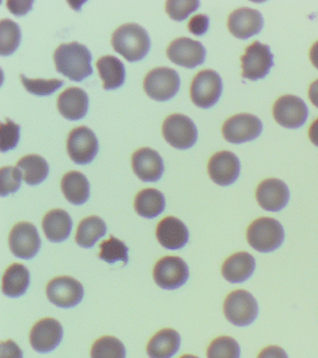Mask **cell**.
<instances>
[{"instance_id": "obj_16", "label": "cell", "mask_w": 318, "mask_h": 358, "mask_svg": "<svg viewBox=\"0 0 318 358\" xmlns=\"http://www.w3.org/2000/svg\"><path fill=\"white\" fill-rule=\"evenodd\" d=\"M64 330L57 319L47 317L37 322L30 332L32 348L41 354L57 349L62 341Z\"/></svg>"}, {"instance_id": "obj_5", "label": "cell", "mask_w": 318, "mask_h": 358, "mask_svg": "<svg viewBox=\"0 0 318 358\" xmlns=\"http://www.w3.org/2000/svg\"><path fill=\"white\" fill-rule=\"evenodd\" d=\"M143 86L145 92L153 99L168 100L174 96L180 89V75L170 67H156L147 73L144 78Z\"/></svg>"}, {"instance_id": "obj_14", "label": "cell", "mask_w": 318, "mask_h": 358, "mask_svg": "<svg viewBox=\"0 0 318 358\" xmlns=\"http://www.w3.org/2000/svg\"><path fill=\"white\" fill-rule=\"evenodd\" d=\"M276 122L286 128H298L304 124L308 117V108L300 97L284 95L276 100L273 108Z\"/></svg>"}, {"instance_id": "obj_42", "label": "cell", "mask_w": 318, "mask_h": 358, "mask_svg": "<svg viewBox=\"0 0 318 358\" xmlns=\"http://www.w3.org/2000/svg\"><path fill=\"white\" fill-rule=\"evenodd\" d=\"M33 1L29 0H9L7 2L8 8L15 15H24L27 11L31 10Z\"/></svg>"}, {"instance_id": "obj_26", "label": "cell", "mask_w": 318, "mask_h": 358, "mask_svg": "<svg viewBox=\"0 0 318 358\" xmlns=\"http://www.w3.org/2000/svg\"><path fill=\"white\" fill-rule=\"evenodd\" d=\"M61 189L66 200L80 206L85 203L90 196V184L87 178L78 171H71L64 175Z\"/></svg>"}, {"instance_id": "obj_2", "label": "cell", "mask_w": 318, "mask_h": 358, "mask_svg": "<svg viewBox=\"0 0 318 358\" xmlns=\"http://www.w3.org/2000/svg\"><path fill=\"white\" fill-rule=\"evenodd\" d=\"M111 44L114 50L127 60L138 61L149 52L150 38L149 33L141 25L127 22L114 31Z\"/></svg>"}, {"instance_id": "obj_24", "label": "cell", "mask_w": 318, "mask_h": 358, "mask_svg": "<svg viewBox=\"0 0 318 358\" xmlns=\"http://www.w3.org/2000/svg\"><path fill=\"white\" fill-rule=\"evenodd\" d=\"M43 229L47 239L54 243L68 239L72 229V220L68 212L52 209L43 217Z\"/></svg>"}, {"instance_id": "obj_1", "label": "cell", "mask_w": 318, "mask_h": 358, "mask_svg": "<svg viewBox=\"0 0 318 358\" xmlns=\"http://www.w3.org/2000/svg\"><path fill=\"white\" fill-rule=\"evenodd\" d=\"M92 58L88 48L77 41L60 44L54 53L57 71L76 81L93 74Z\"/></svg>"}, {"instance_id": "obj_6", "label": "cell", "mask_w": 318, "mask_h": 358, "mask_svg": "<svg viewBox=\"0 0 318 358\" xmlns=\"http://www.w3.org/2000/svg\"><path fill=\"white\" fill-rule=\"evenodd\" d=\"M164 139L174 148L186 150L196 142L198 131L196 125L186 115L175 113L169 115L163 123Z\"/></svg>"}, {"instance_id": "obj_44", "label": "cell", "mask_w": 318, "mask_h": 358, "mask_svg": "<svg viewBox=\"0 0 318 358\" xmlns=\"http://www.w3.org/2000/svg\"><path fill=\"white\" fill-rule=\"evenodd\" d=\"M308 95L311 102L318 108V80L314 81L310 86Z\"/></svg>"}, {"instance_id": "obj_37", "label": "cell", "mask_w": 318, "mask_h": 358, "mask_svg": "<svg viewBox=\"0 0 318 358\" xmlns=\"http://www.w3.org/2000/svg\"><path fill=\"white\" fill-rule=\"evenodd\" d=\"M22 173L18 167L5 166L0 170V182H1L2 197L17 192L21 186Z\"/></svg>"}, {"instance_id": "obj_36", "label": "cell", "mask_w": 318, "mask_h": 358, "mask_svg": "<svg viewBox=\"0 0 318 358\" xmlns=\"http://www.w3.org/2000/svg\"><path fill=\"white\" fill-rule=\"evenodd\" d=\"M22 83L27 92L36 95H49L57 91L58 88L64 85V80L59 78H51V80H43V78H27L24 74L20 75Z\"/></svg>"}, {"instance_id": "obj_8", "label": "cell", "mask_w": 318, "mask_h": 358, "mask_svg": "<svg viewBox=\"0 0 318 358\" xmlns=\"http://www.w3.org/2000/svg\"><path fill=\"white\" fill-rule=\"evenodd\" d=\"M153 277L163 289H177L189 278L188 265L180 257H164L156 263Z\"/></svg>"}, {"instance_id": "obj_40", "label": "cell", "mask_w": 318, "mask_h": 358, "mask_svg": "<svg viewBox=\"0 0 318 358\" xmlns=\"http://www.w3.org/2000/svg\"><path fill=\"white\" fill-rule=\"evenodd\" d=\"M209 18L206 14H197L192 16L189 21V30L196 36H202L208 31Z\"/></svg>"}, {"instance_id": "obj_23", "label": "cell", "mask_w": 318, "mask_h": 358, "mask_svg": "<svg viewBox=\"0 0 318 358\" xmlns=\"http://www.w3.org/2000/svg\"><path fill=\"white\" fill-rule=\"evenodd\" d=\"M255 259L247 252H239L228 257L223 263V277L231 284L247 281L255 271Z\"/></svg>"}, {"instance_id": "obj_10", "label": "cell", "mask_w": 318, "mask_h": 358, "mask_svg": "<svg viewBox=\"0 0 318 358\" xmlns=\"http://www.w3.org/2000/svg\"><path fill=\"white\" fill-rule=\"evenodd\" d=\"M261 120L252 114H237L231 117L223 124L222 134L228 142L233 144L251 141L261 134Z\"/></svg>"}, {"instance_id": "obj_18", "label": "cell", "mask_w": 318, "mask_h": 358, "mask_svg": "<svg viewBox=\"0 0 318 358\" xmlns=\"http://www.w3.org/2000/svg\"><path fill=\"white\" fill-rule=\"evenodd\" d=\"M256 198L264 210L278 212L286 207L289 200V187L280 179H265L256 189Z\"/></svg>"}, {"instance_id": "obj_46", "label": "cell", "mask_w": 318, "mask_h": 358, "mask_svg": "<svg viewBox=\"0 0 318 358\" xmlns=\"http://www.w3.org/2000/svg\"><path fill=\"white\" fill-rule=\"evenodd\" d=\"M309 56L312 64L318 69V41L312 45L311 50H310Z\"/></svg>"}, {"instance_id": "obj_15", "label": "cell", "mask_w": 318, "mask_h": 358, "mask_svg": "<svg viewBox=\"0 0 318 358\" xmlns=\"http://www.w3.org/2000/svg\"><path fill=\"white\" fill-rule=\"evenodd\" d=\"M166 53L173 63L194 69L203 63L206 50L200 41L181 36L169 44Z\"/></svg>"}, {"instance_id": "obj_3", "label": "cell", "mask_w": 318, "mask_h": 358, "mask_svg": "<svg viewBox=\"0 0 318 358\" xmlns=\"http://www.w3.org/2000/svg\"><path fill=\"white\" fill-rule=\"evenodd\" d=\"M284 231L280 222L270 217L254 221L247 229V242L251 248L261 253H269L280 248Z\"/></svg>"}, {"instance_id": "obj_22", "label": "cell", "mask_w": 318, "mask_h": 358, "mask_svg": "<svg viewBox=\"0 0 318 358\" xmlns=\"http://www.w3.org/2000/svg\"><path fill=\"white\" fill-rule=\"evenodd\" d=\"M88 106V94L80 87H71L57 98L58 110L68 120L82 119L87 113Z\"/></svg>"}, {"instance_id": "obj_19", "label": "cell", "mask_w": 318, "mask_h": 358, "mask_svg": "<svg viewBox=\"0 0 318 358\" xmlns=\"http://www.w3.org/2000/svg\"><path fill=\"white\" fill-rule=\"evenodd\" d=\"M263 24L261 13L247 7L237 8L228 18L229 30L236 38L242 39H247L261 32Z\"/></svg>"}, {"instance_id": "obj_9", "label": "cell", "mask_w": 318, "mask_h": 358, "mask_svg": "<svg viewBox=\"0 0 318 358\" xmlns=\"http://www.w3.org/2000/svg\"><path fill=\"white\" fill-rule=\"evenodd\" d=\"M243 77L251 80L264 78L273 66V55L266 44L255 41L241 57Z\"/></svg>"}, {"instance_id": "obj_28", "label": "cell", "mask_w": 318, "mask_h": 358, "mask_svg": "<svg viewBox=\"0 0 318 358\" xmlns=\"http://www.w3.org/2000/svg\"><path fill=\"white\" fill-rule=\"evenodd\" d=\"M96 64L105 90L116 89L122 85L125 78V67L119 58L114 55L101 56Z\"/></svg>"}, {"instance_id": "obj_25", "label": "cell", "mask_w": 318, "mask_h": 358, "mask_svg": "<svg viewBox=\"0 0 318 358\" xmlns=\"http://www.w3.org/2000/svg\"><path fill=\"white\" fill-rule=\"evenodd\" d=\"M180 347V336L175 330L164 329L156 333L147 343L150 358H171Z\"/></svg>"}, {"instance_id": "obj_27", "label": "cell", "mask_w": 318, "mask_h": 358, "mask_svg": "<svg viewBox=\"0 0 318 358\" xmlns=\"http://www.w3.org/2000/svg\"><path fill=\"white\" fill-rule=\"evenodd\" d=\"M29 284L30 273L26 266L15 263L5 271L2 291L10 298H18L26 293Z\"/></svg>"}, {"instance_id": "obj_45", "label": "cell", "mask_w": 318, "mask_h": 358, "mask_svg": "<svg viewBox=\"0 0 318 358\" xmlns=\"http://www.w3.org/2000/svg\"><path fill=\"white\" fill-rule=\"evenodd\" d=\"M309 138L312 144L318 147V119L312 123L309 128Z\"/></svg>"}, {"instance_id": "obj_29", "label": "cell", "mask_w": 318, "mask_h": 358, "mask_svg": "<svg viewBox=\"0 0 318 358\" xmlns=\"http://www.w3.org/2000/svg\"><path fill=\"white\" fill-rule=\"evenodd\" d=\"M166 207V199L160 190L145 189L138 192L135 200V209L141 217L154 218L161 214Z\"/></svg>"}, {"instance_id": "obj_33", "label": "cell", "mask_w": 318, "mask_h": 358, "mask_svg": "<svg viewBox=\"0 0 318 358\" xmlns=\"http://www.w3.org/2000/svg\"><path fill=\"white\" fill-rule=\"evenodd\" d=\"M127 351L118 338L105 336L99 338L92 347V358H125Z\"/></svg>"}, {"instance_id": "obj_17", "label": "cell", "mask_w": 318, "mask_h": 358, "mask_svg": "<svg viewBox=\"0 0 318 358\" xmlns=\"http://www.w3.org/2000/svg\"><path fill=\"white\" fill-rule=\"evenodd\" d=\"M208 170L212 180L220 186H229L238 178L241 164L238 157L231 151L214 154L209 159Z\"/></svg>"}, {"instance_id": "obj_34", "label": "cell", "mask_w": 318, "mask_h": 358, "mask_svg": "<svg viewBox=\"0 0 318 358\" xmlns=\"http://www.w3.org/2000/svg\"><path fill=\"white\" fill-rule=\"evenodd\" d=\"M99 259L104 262L113 264L117 262H124V266L127 265L128 260V248L121 240L116 237L110 236V239L103 241L100 243Z\"/></svg>"}, {"instance_id": "obj_11", "label": "cell", "mask_w": 318, "mask_h": 358, "mask_svg": "<svg viewBox=\"0 0 318 358\" xmlns=\"http://www.w3.org/2000/svg\"><path fill=\"white\" fill-rule=\"evenodd\" d=\"M66 148L72 161L78 164H86L96 157L99 140L90 128L79 126L69 133Z\"/></svg>"}, {"instance_id": "obj_31", "label": "cell", "mask_w": 318, "mask_h": 358, "mask_svg": "<svg viewBox=\"0 0 318 358\" xmlns=\"http://www.w3.org/2000/svg\"><path fill=\"white\" fill-rule=\"evenodd\" d=\"M17 166L24 173V180L30 186L41 184L48 176V162L37 154L24 156L19 159Z\"/></svg>"}, {"instance_id": "obj_13", "label": "cell", "mask_w": 318, "mask_h": 358, "mask_svg": "<svg viewBox=\"0 0 318 358\" xmlns=\"http://www.w3.org/2000/svg\"><path fill=\"white\" fill-rule=\"evenodd\" d=\"M46 294L49 301L57 306L72 308L82 301L85 290L77 280L69 276H60L47 285Z\"/></svg>"}, {"instance_id": "obj_35", "label": "cell", "mask_w": 318, "mask_h": 358, "mask_svg": "<svg viewBox=\"0 0 318 358\" xmlns=\"http://www.w3.org/2000/svg\"><path fill=\"white\" fill-rule=\"evenodd\" d=\"M240 355L238 343L227 336L215 338L208 349V358H240Z\"/></svg>"}, {"instance_id": "obj_47", "label": "cell", "mask_w": 318, "mask_h": 358, "mask_svg": "<svg viewBox=\"0 0 318 358\" xmlns=\"http://www.w3.org/2000/svg\"><path fill=\"white\" fill-rule=\"evenodd\" d=\"M180 358H199V357H195V355H183V357H181Z\"/></svg>"}, {"instance_id": "obj_32", "label": "cell", "mask_w": 318, "mask_h": 358, "mask_svg": "<svg viewBox=\"0 0 318 358\" xmlns=\"http://www.w3.org/2000/svg\"><path fill=\"white\" fill-rule=\"evenodd\" d=\"M21 41L20 27L10 19L0 21V53L10 55L17 49Z\"/></svg>"}, {"instance_id": "obj_21", "label": "cell", "mask_w": 318, "mask_h": 358, "mask_svg": "<svg viewBox=\"0 0 318 358\" xmlns=\"http://www.w3.org/2000/svg\"><path fill=\"white\" fill-rule=\"evenodd\" d=\"M156 236L164 248L177 250L186 245L189 231L182 221L175 217H166L159 222Z\"/></svg>"}, {"instance_id": "obj_4", "label": "cell", "mask_w": 318, "mask_h": 358, "mask_svg": "<svg viewBox=\"0 0 318 358\" xmlns=\"http://www.w3.org/2000/svg\"><path fill=\"white\" fill-rule=\"evenodd\" d=\"M258 313V302L247 291H233L225 299L226 318L237 327H247L253 323Z\"/></svg>"}, {"instance_id": "obj_38", "label": "cell", "mask_w": 318, "mask_h": 358, "mask_svg": "<svg viewBox=\"0 0 318 358\" xmlns=\"http://www.w3.org/2000/svg\"><path fill=\"white\" fill-rule=\"evenodd\" d=\"M20 138V125L6 119V122L0 124V150L2 152L13 150Z\"/></svg>"}, {"instance_id": "obj_41", "label": "cell", "mask_w": 318, "mask_h": 358, "mask_svg": "<svg viewBox=\"0 0 318 358\" xmlns=\"http://www.w3.org/2000/svg\"><path fill=\"white\" fill-rule=\"evenodd\" d=\"M1 358H23V352L15 341H2Z\"/></svg>"}, {"instance_id": "obj_12", "label": "cell", "mask_w": 318, "mask_h": 358, "mask_svg": "<svg viewBox=\"0 0 318 358\" xmlns=\"http://www.w3.org/2000/svg\"><path fill=\"white\" fill-rule=\"evenodd\" d=\"M10 251L19 259H31L40 251L41 240L38 229L29 222H19L9 236Z\"/></svg>"}, {"instance_id": "obj_39", "label": "cell", "mask_w": 318, "mask_h": 358, "mask_svg": "<svg viewBox=\"0 0 318 358\" xmlns=\"http://www.w3.org/2000/svg\"><path fill=\"white\" fill-rule=\"evenodd\" d=\"M198 0H167L166 10L172 19L182 21L199 7Z\"/></svg>"}, {"instance_id": "obj_30", "label": "cell", "mask_w": 318, "mask_h": 358, "mask_svg": "<svg viewBox=\"0 0 318 358\" xmlns=\"http://www.w3.org/2000/svg\"><path fill=\"white\" fill-rule=\"evenodd\" d=\"M107 226L101 218L96 215H91L80 221L76 234L78 245L85 248H93L97 241L105 236Z\"/></svg>"}, {"instance_id": "obj_43", "label": "cell", "mask_w": 318, "mask_h": 358, "mask_svg": "<svg viewBox=\"0 0 318 358\" xmlns=\"http://www.w3.org/2000/svg\"><path fill=\"white\" fill-rule=\"evenodd\" d=\"M258 358H289V357L280 347L268 346L259 352Z\"/></svg>"}, {"instance_id": "obj_7", "label": "cell", "mask_w": 318, "mask_h": 358, "mask_svg": "<svg viewBox=\"0 0 318 358\" xmlns=\"http://www.w3.org/2000/svg\"><path fill=\"white\" fill-rule=\"evenodd\" d=\"M222 92V80L215 70L198 72L191 85L192 102L200 108H208L219 101Z\"/></svg>"}, {"instance_id": "obj_20", "label": "cell", "mask_w": 318, "mask_h": 358, "mask_svg": "<svg viewBox=\"0 0 318 358\" xmlns=\"http://www.w3.org/2000/svg\"><path fill=\"white\" fill-rule=\"evenodd\" d=\"M133 172L141 180L154 182L163 176L164 161L157 151L150 148H142L132 156Z\"/></svg>"}]
</instances>
